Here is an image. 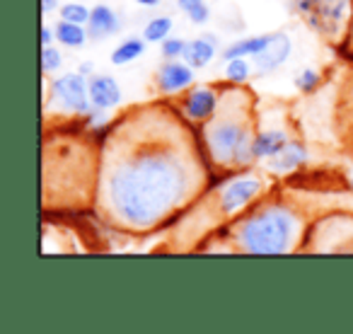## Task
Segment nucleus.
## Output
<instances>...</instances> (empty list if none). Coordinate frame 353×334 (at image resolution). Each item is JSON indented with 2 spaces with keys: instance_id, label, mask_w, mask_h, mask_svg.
<instances>
[{
  "instance_id": "30",
  "label": "nucleus",
  "mask_w": 353,
  "mask_h": 334,
  "mask_svg": "<svg viewBox=\"0 0 353 334\" xmlns=\"http://www.w3.org/2000/svg\"><path fill=\"white\" fill-rule=\"evenodd\" d=\"M351 187H353V179H351Z\"/></svg>"
},
{
  "instance_id": "15",
  "label": "nucleus",
  "mask_w": 353,
  "mask_h": 334,
  "mask_svg": "<svg viewBox=\"0 0 353 334\" xmlns=\"http://www.w3.org/2000/svg\"><path fill=\"white\" fill-rule=\"evenodd\" d=\"M271 35H259V37H250V39H242L230 44L225 51H223V61H230V59H254L264 51V46L269 44Z\"/></svg>"
},
{
  "instance_id": "3",
  "label": "nucleus",
  "mask_w": 353,
  "mask_h": 334,
  "mask_svg": "<svg viewBox=\"0 0 353 334\" xmlns=\"http://www.w3.org/2000/svg\"><path fill=\"white\" fill-rule=\"evenodd\" d=\"M305 218L288 202H256L232 223V247L242 255H288L303 240Z\"/></svg>"
},
{
  "instance_id": "4",
  "label": "nucleus",
  "mask_w": 353,
  "mask_h": 334,
  "mask_svg": "<svg viewBox=\"0 0 353 334\" xmlns=\"http://www.w3.org/2000/svg\"><path fill=\"white\" fill-rule=\"evenodd\" d=\"M266 184L259 175H237L228 179L216 194V208L221 218H235L250 206H254L264 194Z\"/></svg>"
},
{
  "instance_id": "5",
  "label": "nucleus",
  "mask_w": 353,
  "mask_h": 334,
  "mask_svg": "<svg viewBox=\"0 0 353 334\" xmlns=\"http://www.w3.org/2000/svg\"><path fill=\"white\" fill-rule=\"evenodd\" d=\"M295 12L310 22L312 30L324 37H334L348 20L351 0H293Z\"/></svg>"
},
{
  "instance_id": "24",
  "label": "nucleus",
  "mask_w": 353,
  "mask_h": 334,
  "mask_svg": "<svg viewBox=\"0 0 353 334\" xmlns=\"http://www.w3.org/2000/svg\"><path fill=\"white\" fill-rule=\"evenodd\" d=\"M184 49H187V41L184 39H170V37H167L165 41H162V56H165V59H182L184 56Z\"/></svg>"
},
{
  "instance_id": "27",
  "label": "nucleus",
  "mask_w": 353,
  "mask_h": 334,
  "mask_svg": "<svg viewBox=\"0 0 353 334\" xmlns=\"http://www.w3.org/2000/svg\"><path fill=\"white\" fill-rule=\"evenodd\" d=\"M160 0H138V6H143V8H155Z\"/></svg>"
},
{
  "instance_id": "6",
  "label": "nucleus",
  "mask_w": 353,
  "mask_h": 334,
  "mask_svg": "<svg viewBox=\"0 0 353 334\" xmlns=\"http://www.w3.org/2000/svg\"><path fill=\"white\" fill-rule=\"evenodd\" d=\"M51 92L63 102V107H68L75 114H85L88 117L92 112V99H90V83L85 80V75L80 73H63L51 83Z\"/></svg>"
},
{
  "instance_id": "9",
  "label": "nucleus",
  "mask_w": 353,
  "mask_h": 334,
  "mask_svg": "<svg viewBox=\"0 0 353 334\" xmlns=\"http://www.w3.org/2000/svg\"><path fill=\"white\" fill-rule=\"evenodd\" d=\"M290 51H293V41L285 32H274L269 39V44L264 46L259 56H254V63L259 73H274L281 66L288 61Z\"/></svg>"
},
{
  "instance_id": "7",
  "label": "nucleus",
  "mask_w": 353,
  "mask_h": 334,
  "mask_svg": "<svg viewBox=\"0 0 353 334\" xmlns=\"http://www.w3.org/2000/svg\"><path fill=\"white\" fill-rule=\"evenodd\" d=\"M218 104H221V90L189 88L187 95L179 99V112H182L194 126H201V124H206L208 119L218 112Z\"/></svg>"
},
{
  "instance_id": "20",
  "label": "nucleus",
  "mask_w": 353,
  "mask_h": 334,
  "mask_svg": "<svg viewBox=\"0 0 353 334\" xmlns=\"http://www.w3.org/2000/svg\"><path fill=\"white\" fill-rule=\"evenodd\" d=\"M90 8L83 6V3H65L61 6V20L75 22V25H88L90 22Z\"/></svg>"
},
{
  "instance_id": "14",
  "label": "nucleus",
  "mask_w": 353,
  "mask_h": 334,
  "mask_svg": "<svg viewBox=\"0 0 353 334\" xmlns=\"http://www.w3.org/2000/svg\"><path fill=\"white\" fill-rule=\"evenodd\" d=\"M290 143V136L281 128H271V131H259L254 141V155L256 160H269V157L279 155L285 146Z\"/></svg>"
},
{
  "instance_id": "13",
  "label": "nucleus",
  "mask_w": 353,
  "mask_h": 334,
  "mask_svg": "<svg viewBox=\"0 0 353 334\" xmlns=\"http://www.w3.org/2000/svg\"><path fill=\"white\" fill-rule=\"evenodd\" d=\"M216 44H218V39L213 35H203V37H199V39H192V41H187V49H184L182 59L187 61L194 70L206 68V66L216 59Z\"/></svg>"
},
{
  "instance_id": "1",
  "label": "nucleus",
  "mask_w": 353,
  "mask_h": 334,
  "mask_svg": "<svg viewBox=\"0 0 353 334\" xmlns=\"http://www.w3.org/2000/svg\"><path fill=\"white\" fill-rule=\"evenodd\" d=\"M179 109L148 104L109 126L97 162L94 206L126 233L167 226L203 194L206 148Z\"/></svg>"
},
{
  "instance_id": "21",
  "label": "nucleus",
  "mask_w": 353,
  "mask_h": 334,
  "mask_svg": "<svg viewBox=\"0 0 353 334\" xmlns=\"http://www.w3.org/2000/svg\"><path fill=\"white\" fill-rule=\"evenodd\" d=\"M63 66V54L54 46H41V70L44 73H54Z\"/></svg>"
},
{
  "instance_id": "19",
  "label": "nucleus",
  "mask_w": 353,
  "mask_h": 334,
  "mask_svg": "<svg viewBox=\"0 0 353 334\" xmlns=\"http://www.w3.org/2000/svg\"><path fill=\"white\" fill-rule=\"evenodd\" d=\"M252 75V66L247 63V59H230L225 61V80L235 85H245Z\"/></svg>"
},
{
  "instance_id": "22",
  "label": "nucleus",
  "mask_w": 353,
  "mask_h": 334,
  "mask_svg": "<svg viewBox=\"0 0 353 334\" xmlns=\"http://www.w3.org/2000/svg\"><path fill=\"white\" fill-rule=\"evenodd\" d=\"M184 15H187L189 20L194 22V25H206L208 17H211V10H208L206 0H194L192 6L184 10Z\"/></svg>"
},
{
  "instance_id": "18",
  "label": "nucleus",
  "mask_w": 353,
  "mask_h": 334,
  "mask_svg": "<svg viewBox=\"0 0 353 334\" xmlns=\"http://www.w3.org/2000/svg\"><path fill=\"white\" fill-rule=\"evenodd\" d=\"M172 25H174V22H172V17H167V15L152 17V20L145 25V30H143V39L150 41V44H155V41H165L172 32Z\"/></svg>"
},
{
  "instance_id": "17",
  "label": "nucleus",
  "mask_w": 353,
  "mask_h": 334,
  "mask_svg": "<svg viewBox=\"0 0 353 334\" xmlns=\"http://www.w3.org/2000/svg\"><path fill=\"white\" fill-rule=\"evenodd\" d=\"M143 51H145V39H136V37H131V39H123L121 44L112 51V63L114 66L133 63L138 56H143Z\"/></svg>"
},
{
  "instance_id": "2",
  "label": "nucleus",
  "mask_w": 353,
  "mask_h": 334,
  "mask_svg": "<svg viewBox=\"0 0 353 334\" xmlns=\"http://www.w3.org/2000/svg\"><path fill=\"white\" fill-rule=\"evenodd\" d=\"M254 97L242 90V85L230 83L221 90L218 112L201 124V143L206 148L208 162L223 173H240L256 160Z\"/></svg>"
},
{
  "instance_id": "10",
  "label": "nucleus",
  "mask_w": 353,
  "mask_h": 334,
  "mask_svg": "<svg viewBox=\"0 0 353 334\" xmlns=\"http://www.w3.org/2000/svg\"><path fill=\"white\" fill-rule=\"evenodd\" d=\"M90 99H92V107L109 112L121 102V88L112 75H92L90 78Z\"/></svg>"
},
{
  "instance_id": "12",
  "label": "nucleus",
  "mask_w": 353,
  "mask_h": 334,
  "mask_svg": "<svg viewBox=\"0 0 353 334\" xmlns=\"http://www.w3.org/2000/svg\"><path fill=\"white\" fill-rule=\"evenodd\" d=\"M121 30V22L119 15L112 10L109 6H94L90 12V22H88V35L90 39H107V37L117 35Z\"/></svg>"
},
{
  "instance_id": "29",
  "label": "nucleus",
  "mask_w": 353,
  "mask_h": 334,
  "mask_svg": "<svg viewBox=\"0 0 353 334\" xmlns=\"http://www.w3.org/2000/svg\"><path fill=\"white\" fill-rule=\"evenodd\" d=\"M80 73H83V75H90V73H92V66H90V63H83V68H80Z\"/></svg>"
},
{
  "instance_id": "25",
  "label": "nucleus",
  "mask_w": 353,
  "mask_h": 334,
  "mask_svg": "<svg viewBox=\"0 0 353 334\" xmlns=\"http://www.w3.org/2000/svg\"><path fill=\"white\" fill-rule=\"evenodd\" d=\"M39 39H41V46H51V44H54V39H56V32L51 30V27L41 25L39 27Z\"/></svg>"
},
{
  "instance_id": "26",
  "label": "nucleus",
  "mask_w": 353,
  "mask_h": 334,
  "mask_svg": "<svg viewBox=\"0 0 353 334\" xmlns=\"http://www.w3.org/2000/svg\"><path fill=\"white\" fill-rule=\"evenodd\" d=\"M56 8H59V0H41V12H44V15L54 12Z\"/></svg>"
},
{
  "instance_id": "28",
  "label": "nucleus",
  "mask_w": 353,
  "mask_h": 334,
  "mask_svg": "<svg viewBox=\"0 0 353 334\" xmlns=\"http://www.w3.org/2000/svg\"><path fill=\"white\" fill-rule=\"evenodd\" d=\"M192 3H194V0H176V6H179V10H182V12L187 10V8L192 6Z\"/></svg>"
},
{
  "instance_id": "11",
  "label": "nucleus",
  "mask_w": 353,
  "mask_h": 334,
  "mask_svg": "<svg viewBox=\"0 0 353 334\" xmlns=\"http://www.w3.org/2000/svg\"><path fill=\"white\" fill-rule=\"evenodd\" d=\"M305 160H307V148H305V143L290 141L279 155L266 160V170L274 175H290V173H295Z\"/></svg>"
},
{
  "instance_id": "16",
  "label": "nucleus",
  "mask_w": 353,
  "mask_h": 334,
  "mask_svg": "<svg viewBox=\"0 0 353 334\" xmlns=\"http://www.w3.org/2000/svg\"><path fill=\"white\" fill-rule=\"evenodd\" d=\"M56 32V39H59V44L68 46V49H80V46H85V41H88V30H85V25H75V22H68V20H61L59 25L54 27Z\"/></svg>"
},
{
  "instance_id": "8",
  "label": "nucleus",
  "mask_w": 353,
  "mask_h": 334,
  "mask_svg": "<svg viewBox=\"0 0 353 334\" xmlns=\"http://www.w3.org/2000/svg\"><path fill=\"white\" fill-rule=\"evenodd\" d=\"M155 83L162 95H179L184 90L194 88V68L187 61L182 63L176 59H167V63L157 68Z\"/></svg>"
},
{
  "instance_id": "23",
  "label": "nucleus",
  "mask_w": 353,
  "mask_h": 334,
  "mask_svg": "<svg viewBox=\"0 0 353 334\" xmlns=\"http://www.w3.org/2000/svg\"><path fill=\"white\" fill-rule=\"evenodd\" d=\"M295 85H298L300 92H314L319 85V73L317 70H310V68L303 70V73L295 78Z\"/></svg>"
}]
</instances>
